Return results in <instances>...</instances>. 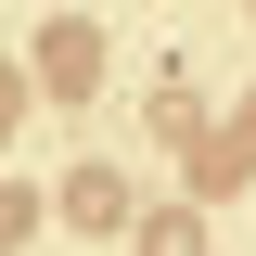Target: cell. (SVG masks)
<instances>
[{"label": "cell", "mask_w": 256, "mask_h": 256, "mask_svg": "<svg viewBox=\"0 0 256 256\" xmlns=\"http://www.w3.org/2000/svg\"><path fill=\"white\" fill-rule=\"evenodd\" d=\"M141 256H205V244H192V218H154V230H141Z\"/></svg>", "instance_id": "7a4b0ae2"}, {"label": "cell", "mask_w": 256, "mask_h": 256, "mask_svg": "<svg viewBox=\"0 0 256 256\" xmlns=\"http://www.w3.org/2000/svg\"><path fill=\"white\" fill-rule=\"evenodd\" d=\"M38 77H52V90H90V77H102V38L77 26V13H64V26H38Z\"/></svg>", "instance_id": "6da1fadb"}]
</instances>
